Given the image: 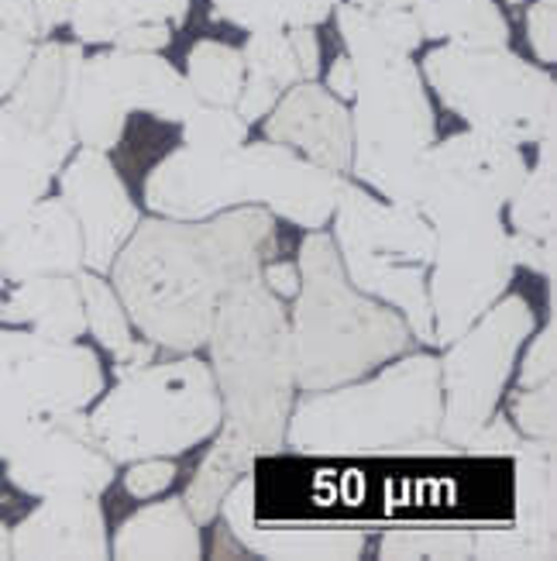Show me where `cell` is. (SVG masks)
Listing matches in <instances>:
<instances>
[{"label":"cell","instance_id":"cell-1","mask_svg":"<svg viewBox=\"0 0 557 561\" xmlns=\"http://www.w3.org/2000/svg\"><path fill=\"white\" fill-rule=\"evenodd\" d=\"M276 252V217L265 207H231L200 221L149 217L111 262V276L131 328L155 348L186 355L207 345L224 293L262 273Z\"/></svg>","mask_w":557,"mask_h":561},{"label":"cell","instance_id":"cell-2","mask_svg":"<svg viewBox=\"0 0 557 561\" xmlns=\"http://www.w3.org/2000/svg\"><path fill=\"white\" fill-rule=\"evenodd\" d=\"M334 21L355 66L348 169L382 201L423 214L430 197L427 149L438 138V114L420 66L375 32L365 8L345 0L334 8Z\"/></svg>","mask_w":557,"mask_h":561},{"label":"cell","instance_id":"cell-3","mask_svg":"<svg viewBox=\"0 0 557 561\" xmlns=\"http://www.w3.org/2000/svg\"><path fill=\"white\" fill-rule=\"evenodd\" d=\"M210 373L221 393V427L213 442L258 461L286 448L293 410V334L286 304L262 273L234 283L213 313Z\"/></svg>","mask_w":557,"mask_h":561},{"label":"cell","instance_id":"cell-4","mask_svg":"<svg viewBox=\"0 0 557 561\" xmlns=\"http://www.w3.org/2000/svg\"><path fill=\"white\" fill-rule=\"evenodd\" d=\"M341 186V173H327L269 138L231 152H193L179 145L144 176V204L176 221L255 204L289 225L317 231L330 221Z\"/></svg>","mask_w":557,"mask_h":561},{"label":"cell","instance_id":"cell-5","mask_svg":"<svg viewBox=\"0 0 557 561\" xmlns=\"http://www.w3.org/2000/svg\"><path fill=\"white\" fill-rule=\"evenodd\" d=\"M289 410L286 448L297 455H441V358L403 355L375 379L313 389Z\"/></svg>","mask_w":557,"mask_h":561},{"label":"cell","instance_id":"cell-6","mask_svg":"<svg viewBox=\"0 0 557 561\" xmlns=\"http://www.w3.org/2000/svg\"><path fill=\"white\" fill-rule=\"evenodd\" d=\"M300 289L293 297V379L297 389H330L365 379L409 348V328L390 304L365 297L345 276L334 238L321 228L300 245Z\"/></svg>","mask_w":557,"mask_h":561},{"label":"cell","instance_id":"cell-7","mask_svg":"<svg viewBox=\"0 0 557 561\" xmlns=\"http://www.w3.org/2000/svg\"><path fill=\"white\" fill-rule=\"evenodd\" d=\"M90 431L117 461L176 458L221 427V393L210 365L197 355L149 362L120 382L90 413Z\"/></svg>","mask_w":557,"mask_h":561},{"label":"cell","instance_id":"cell-8","mask_svg":"<svg viewBox=\"0 0 557 561\" xmlns=\"http://www.w3.org/2000/svg\"><path fill=\"white\" fill-rule=\"evenodd\" d=\"M334 249L345 276L365 297L403 313L409 334L433 345V313L427 273L433 228L423 214L379 201L365 186L345 180L334 204Z\"/></svg>","mask_w":557,"mask_h":561},{"label":"cell","instance_id":"cell-9","mask_svg":"<svg viewBox=\"0 0 557 561\" xmlns=\"http://www.w3.org/2000/svg\"><path fill=\"white\" fill-rule=\"evenodd\" d=\"M438 101L478 135L510 145H541L557 135V83L510 45L430 48L420 66Z\"/></svg>","mask_w":557,"mask_h":561},{"label":"cell","instance_id":"cell-10","mask_svg":"<svg viewBox=\"0 0 557 561\" xmlns=\"http://www.w3.org/2000/svg\"><path fill=\"white\" fill-rule=\"evenodd\" d=\"M423 217L433 228L427 273L433 345L448 348L513 283L517 262L502 210L472 193H433Z\"/></svg>","mask_w":557,"mask_h":561},{"label":"cell","instance_id":"cell-11","mask_svg":"<svg viewBox=\"0 0 557 561\" xmlns=\"http://www.w3.org/2000/svg\"><path fill=\"white\" fill-rule=\"evenodd\" d=\"M104 365L80 341L0 328V461L42 424L104 393Z\"/></svg>","mask_w":557,"mask_h":561},{"label":"cell","instance_id":"cell-12","mask_svg":"<svg viewBox=\"0 0 557 561\" xmlns=\"http://www.w3.org/2000/svg\"><path fill=\"white\" fill-rule=\"evenodd\" d=\"M534 328V307L517 293L513 297L502 293L465 334H457L448 345V355L441 358L444 413L438 437L451 451H462L468 437L496 413L517 355Z\"/></svg>","mask_w":557,"mask_h":561},{"label":"cell","instance_id":"cell-13","mask_svg":"<svg viewBox=\"0 0 557 561\" xmlns=\"http://www.w3.org/2000/svg\"><path fill=\"white\" fill-rule=\"evenodd\" d=\"M197 104L186 77L159 53L104 48L83 59L72 131L80 149L111 152L125 138L128 114L141 111L165 125H183Z\"/></svg>","mask_w":557,"mask_h":561},{"label":"cell","instance_id":"cell-14","mask_svg":"<svg viewBox=\"0 0 557 561\" xmlns=\"http://www.w3.org/2000/svg\"><path fill=\"white\" fill-rule=\"evenodd\" d=\"M83 59V42H38L32 66L0 104V156L42 162L59 176L77 145L72 114Z\"/></svg>","mask_w":557,"mask_h":561},{"label":"cell","instance_id":"cell-15","mask_svg":"<svg viewBox=\"0 0 557 561\" xmlns=\"http://www.w3.org/2000/svg\"><path fill=\"white\" fill-rule=\"evenodd\" d=\"M8 482L24 496L83 493L101 496L114 482V458L90 431L86 410H72L42 424L4 458Z\"/></svg>","mask_w":557,"mask_h":561},{"label":"cell","instance_id":"cell-16","mask_svg":"<svg viewBox=\"0 0 557 561\" xmlns=\"http://www.w3.org/2000/svg\"><path fill=\"white\" fill-rule=\"evenodd\" d=\"M59 197L72 210L83 234V262L90 273H111L141 214L107 152L80 149L59 169Z\"/></svg>","mask_w":557,"mask_h":561},{"label":"cell","instance_id":"cell-17","mask_svg":"<svg viewBox=\"0 0 557 561\" xmlns=\"http://www.w3.org/2000/svg\"><path fill=\"white\" fill-rule=\"evenodd\" d=\"M262 121L265 138L286 145L327 173L345 176V169L351 165V111L317 80L289 87Z\"/></svg>","mask_w":557,"mask_h":561},{"label":"cell","instance_id":"cell-18","mask_svg":"<svg viewBox=\"0 0 557 561\" xmlns=\"http://www.w3.org/2000/svg\"><path fill=\"white\" fill-rule=\"evenodd\" d=\"M526 169L530 165L520 152V145L478 135L472 128L457 131L444 141H433L427 149L430 197L433 193H472V197H481L502 210L520 190Z\"/></svg>","mask_w":557,"mask_h":561},{"label":"cell","instance_id":"cell-19","mask_svg":"<svg viewBox=\"0 0 557 561\" xmlns=\"http://www.w3.org/2000/svg\"><path fill=\"white\" fill-rule=\"evenodd\" d=\"M258 482L252 472L241 476L221 500L217 517H224L231 538L272 561H355L365 548L361 530L351 527H269L255 517Z\"/></svg>","mask_w":557,"mask_h":561},{"label":"cell","instance_id":"cell-20","mask_svg":"<svg viewBox=\"0 0 557 561\" xmlns=\"http://www.w3.org/2000/svg\"><path fill=\"white\" fill-rule=\"evenodd\" d=\"M11 558L21 561H104L111 558L101 496L62 493L42 503L11 530Z\"/></svg>","mask_w":557,"mask_h":561},{"label":"cell","instance_id":"cell-21","mask_svg":"<svg viewBox=\"0 0 557 561\" xmlns=\"http://www.w3.org/2000/svg\"><path fill=\"white\" fill-rule=\"evenodd\" d=\"M86 270L83 234L62 197H42L0 234V283L35 276H77Z\"/></svg>","mask_w":557,"mask_h":561},{"label":"cell","instance_id":"cell-22","mask_svg":"<svg viewBox=\"0 0 557 561\" xmlns=\"http://www.w3.org/2000/svg\"><path fill=\"white\" fill-rule=\"evenodd\" d=\"M241 59H245V87L237 93L234 111L252 125L276 107L289 87L321 77V38L313 28L248 32Z\"/></svg>","mask_w":557,"mask_h":561},{"label":"cell","instance_id":"cell-23","mask_svg":"<svg viewBox=\"0 0 557 561\" xmlns=\"http://www.w3.org/2000/svg\"><path fill=\"white\" fill-rule=\"evenodd\" d=\"M513 458V530L530 561L557 558V451L544 442L517 445Z\"/></svg>","mask_w":557,"mask_h":561},{"label":"cell","instance_id":"cell-24","mask_svg":"<svg viewBox=\"0 0 557 561\" xmlns=\"http://www.w3.org/2000/svg\"><path fill=\"white\" fill-rule=\"evenodd\" d=\"M0 324L28 328L53 341H77L86 334L80 273L77 276H35L14 283L8 297H0Z\"/></svg>","mask_w":557,"mask_h":561},{"label":"cell","instance_id":"cell-25","mask_svg":"<svg viewBox=\"0 0 557 561\" xmlns=\"http://www.w3.org/2000/svg\"><path fill=\"white\" fill-rule=\"evenodd\" d=\"M111 554L117 561H200V524L189 517L183 500L141 506L117 527Z\"/></svg>","mask_w":557,"mask_h":561},{"label":"cell","instance_id":"cell-26","mask_svg":"<svg viewBox=\"0 0 557 561\" xmlns=\"http://www.w3.org/2000/svg\"><path fill=\"white\" fill-rule=\"evenodd\" d=\"M80 293H83V313H86V331L104 352L114 355L117 376H125L131 369H141L155 358V345L149 337H135L131 317L120 304L111 283H104L101 273H80Z\"/></svg>","mask_w":557,"mask_h":561},{"label":"cell","instance_id":"cell-27","mask_svg":"<svg viewBox=\"0 0 557 561\" xmlns=\"http://www.w3.org/2000/svg\"><path fill=\"white\" fill-rule=\"evenodd\" d=\"M420 35L451 45H510V21L496 0H414Z\"/></svg>","mask_w":557,"mask_h":561},{"label":"cell","instance_id":"cell-28","mask_svg":"<svg viewBox=\"0 0 557 561\" xmlns=\"http://www.w3.org/2000/svg\"><path fill=\"white\" fill-rule=\"evenodd\" d=\"M193 0H72L69 24L83 45H114V38L138 21H162L183 28Z\"/></svg>","mask_w":557,"mask_h":561},{"label":"cell","instance_id":"cell-29","mask_svg":"<svg viewBox=\"0 0 557 561\" xmlns=\"http://www.w3.org/2000/svg\"><path fill=\"white\" fill-rule=\"evenodd\" d=\"M502 210H510L513 231L557 241V135L541 141L537 165L526 169L520 190Z\"/></svg>","mask_w":557,"mask_h":561},{"label":"cell","instance_id":"cell-30","mask_svg":"<svg viewBox=\"0 0 557 561\" xmlns=\"http://www.w3.org/2000/svg\"><path fill=\"white\" fill-rule=\"evenodd\" d=\"M341 0H210L213 21L241 32L272 28H317Z\"/></svg>","mask_w":557,"mask_h":561},{"label":"cell","instance_id":"cell-31","mask_svg":"<svg viewBox=\"0 0 557 561\" xmlns=\"http://www.w3.org/2000/svg\"><path fill=\"white\" fill-rule=\"evenodd\" d=\"M186 83L200 104L234 107L241 87H245L241 48L217 38H200L186 56Z\"/></svg>","mask_w":557,"mask_h":561},{"label":"cell","instance_id":"cell-32","mask_svg":"<svg viewBox=\"0 0 557 561\" xmlns=\"http://www.w3.org/2000/svg\"><path fill=\"white\" fill-rule=\"evenodd\" d=\"M252 469H255V461L231 451L221 442H213L210 451L200 458V466H197V472H193L186 493H183L189 517L197 520L200 527L217 520V510H221V500L228 496V490Z\"/></svg>","mask_w":557,"mask_h":561},{"label":"cell","instance_id":"cell-33","mask_svg":"<svg viewBox=\"0 0 557 561\" xmlns=\"http://www.w3.org/2000/svg\"><path fill=\"white\" fill-rule=\"evenodd\" d=\"M385 561H465L475 558V534L457 527H403L382 538Z\"/></svg>","mask_w":557,"mask_h":561},{"label":"cell","instance_id":"cell-34","mask_svg":"<svg viewBox=\"0 0 557 561\" xmlns=\"http://www.w3.org/2000/svg\"><path fill=\"white\" fill-rule=\"evenodd\" d=\"M56 173L42 162L0 156V234H4L18 217L28 214L42 197H48Z\"/></svg>","mask_w":557,"mask_h":561},{"label":"cell","instance_id":"cell-35","mask_svg":"<svg viewBox=\"0 0 557 561\" xmlns=\"http://www.w3.org/2000/svg\"><path fill=\"white\" fill-rule=\"evenodd\" d=\"M248 141V121L234 107L197 104L183 121V145L193 152H231Z\"/></svg>","mask_w":557,"mask_h":561},{"label":"cell","instance_id":"cell-36","mask_svg":"<svg viewBox=\"0 0 557 561\" xmlns=\"http://www.w3.org/2000/svg\"><path fill=\"white\" fill-rule=\"evenodd\" d=\"M510 413L523 437L557 445V379L541 386H517L510 397Z\"/></svg>","mask_w":557,"mask_h":561},{"label":"cell","instance_id":"cell-37","mask_svg":"<svg viewBox=\"0 0 557 561\" xmlns=\"http://www.w3.org/2000/svg\"><path fill=\"white\" fill-rule=\"evenodd\" d=\"M69 11L72 0H0V28L45 42L56 28L69 24Z\"/></svg>","mask_w":557,"mask_h":561},{"label":"cell","instance_id":"cell-38","mask_svg":"<svg viewBox=\"0 0 557 561\" xmlns=\"http://www.w3.org/2000/svg\"><path fill=\"white\" fill-rule=\"evenodd\" d=\"M35 48H38L35 38L11 32V28H0V101L21 83L24 69L32 66Z\"/></svg>","mask_w":557,"mask_h":561},{"label":"cell","instance_id":"cell-39","mask_svg":"<svg viewBox=\"0 0 557 561\" xmlns=\"http://www.w3.org/2000/svg\"><path fill=\"white\" fill-rule=\"evenodd\" d=\"M547 379H557V324L554 321L534 337V345H530L520 365L517 386H541Z\"/></svg>","mask_w":557,"mask_h":561},{"label":"cell","instance_id":"cell-40","mask_svg":"<svg viewBox=\"0 0 557 561\" xmlns=\"http://www.w3.org/2000/svg\"><path fill=\"white\" fill-rule=\"evenodd\" d=\"M176 472H179L176 461H169V458H138L135 466L128 469V476H125V490L135 500L159 496L162 490L173 485Z\"/></svg>","mask_w":557,"mask_h":561},{"label":"cell","instance_id":"cell-41","mask_svg":"<svg viewBox=\"0 0 557 561\" xmlns=\"http://www.w3.org/2000/svg\"><path fill=\"white\" fill-rule=\"evenodd\" d=\"M520 442H523V434L517 431V424L506 417V413H492V417L468 437V445L462 451H468V455H513Z\"/></svg>","mask_w":557,"mask_h":561},{"label":"cell","instance_id":"cell-42","mask_svg":"<svg viewBox=\"0 0 557 561\" xmlns=\"http://www.w3.org/2000/svg\"><path fill=\"white\" fill-rule=\"evenodd\" d=\"M526 42L544 66L557 62V8L534 0L526 11Z\"/></svg>","mask_w":557,"mask_h":561},{"label":"cell","instance_id":"cell-43","mask_svg":"<svg viewBox=\"0 0 557 561\" xmlns=\"http://www.w3.org/2000/svg\"><path fill=\"white\" fill-rule=\"evenodd\" d=\"M510 252H513V262L520 270H530L537 276H547L554 283V270H557V241H544V238H534V234H520V231H510Z\"/></svg>","mask_w":557,"mask_h":561},{"label":"cell","instance_id":"cell-44","mask_svg":"<svg viewBox=\"0 0 557 561\" xmlns=\"http://www.w3.org/2000/svg\"><path fill=\"white\" fill-rule=\"evenodd\" d=\"M173 42V28L162 21H138L114 38V48L120 53H162Z\"/></svg>","mask_w":557,"mask_h":561},{"label":"cell","instance_id":"cell-45","mask_svg":"<svg viewBox=\"0 0 557 561\" xmlns=\"http://www.w3.org/2000/svg\"><path fill=\"white\" fill-rule=\"evenodd\" d=\"M262 279H265V286H269L279 300H293L297 289H300V270H297L293 262L269 259V262L262 265Z\"/></svg>","mask_w":557,"mask_h":561},{"label":"cell","instance_id":"cell-46","mask_svg":"<svg viewBox=\"0 0 557 561\" xmlns=\"http://www.w3.org/2000/svg\"><path fill=\"white\" fill-rule=\"evenodd\" d=\"M327 90L337 96V101H351V96H355V66H351L348 53H341V56H337V59L330 62Z\"/></svg>","mask_w":557,"mask_h":561},{"label":"cell","instance_id":"cell-47","mask_svg":"<svg viewBox=\"0 0 557 561\" xmlns=\"http://www.w3.org/2000/svg\"><path fill=\"white\" fill-rule=\"evenodd\" d=\"M355 8H365V11H379V8H414V0H348Z\"/></svg>","mask_w":557,"mask_h":561},{"label":"cell","instance_id":"cell-48","mask_svg":"<svg viewBox=\"0 0 557 561\" xmlns=\"http://www.w3.org/2000/svg\"><path fill=\"white\" fill-rule=\"evenodd\" d=\"M11 558V530L4 527V520H0V561Z\"/></svg>","mask_w":557,"mask_h":561},{"label":"cell","instance_id":"cell-49","mask_svg":"<svg viewBox=\"0 0 557 561\" xmlns=\"http://www.w3.org/2000/svg\"><path fill=\"white\" fill-rule=\"evenodd\" d=\"M506 4H513V8H517V4H523V0H506Z\"/></svg>","mask_w":557,"mask_h":561},{"label":"cell","instance_id":"cell-50","mask_svg":"<svg viewBox=\"0 0 557 561\" xmlns=\"http://www.w3.org/2000/svg\"><path fill=\"white\" fill-rule=\"evenodd\" d=\"M541 4H554L557 8V0H541Z\"/></svg>","mask_w":557,"mask_h":561}]
</instances>
